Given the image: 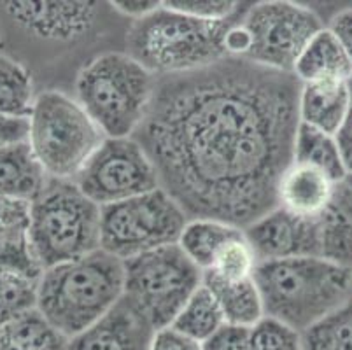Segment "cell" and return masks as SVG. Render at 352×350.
Here are the masks:
<instances>
[{
	"label": "cell",
	"mask_w": 352,
	"mask_h": 350,
	"mask_svg": "<svg viewBox=\"0 0 352 350\" xmlns=\"http://www.w3.org/2000/svg\"><path fill=\"white\" fill-rule=\"evenodd\" d=\"M293 163L319 170L333 184H342L349 177L337 137L303 123H300L294 137Z\"/></svg>",
	"instance_id": "obj_22"
},
{
	"label": "cell",
	"mask_w": 352,
	"mask_h": 350,
	"mask_svg": "<svg viewBox=\"0 0 352 350\" xmlns=\"http://www.w3.org/2000/svg\"><path fill=\"white\" fill-rule=\"evenodd\" d=\"M293 74L302 85L322 81L349 83L352 79V63L335 35L328 28H322L300 54Z\"/></svg>",
	"instance_id": "obj_19"
},
{
	"label": "cell",
	"mask_w": 352,
	"mask_h": 350,
	"mask_svg": "<svg viewBox=\"0 0 352 350\" xmlns=\"http://www.w3.org/2000/svg\"><path fill=\"white\" fill-rule=\"evenodd\" d=\"M155 335V326L123 294L97 322L70 340L69 350H151Z\"/></svg>",
	"instance_id": "obj_14"
},
{
	"label": "cell",
	"mask_w": 352,
	"mask_h": 350,
	"mask_svg": "<svg viewBox=\"0 0 352 350\" xmlns=\"http://www.w3.org/2000/svg\"><path fill=\"white\" fill-rule=\"evenodd\" d=\"M100 212L74 181L46 177L30 201V243L39 268L44 272L100 249Z\"/></svg>",
	"instance_id": "obj_5"
},
{
	"label": "cell",
	"mask_w": 352,
	"mask_h": 350,
	"mask_svg": "<svg viewBox=\"0 0 352 350\" xmlns=\"http://www.w3.org/2000/svg\"><path fill=\"white\" fill-rule=\"evenodd\" d=\"M240 25L249 39L242 60L286 74H293L300 54L324 28L312 9L286 0L251 4Z\"/></svg>",
	"instance_id": "obj_10"
},
{
	"label": "cell",
	"mask_w": 352,
	"mask_h": 350,
	"mask_svg": "<svg viewBox=\"0 0 352 350\" xmlns=\"http://www.w3.org/2000/svg\"><path fill=\"white\" fill-rule=\"evenodd\" d=\"M97 2H4L0 11L27 35L44 43H76L97 25Z\"/></svg>",
	"instance_id": "obj_12"
},
{
	"label": "cell",
	"mask_w": 352,
	"mask_h": 350,
	"mask_svg": "<svg viewBox=\"0 0 352 350\" xmlns=\"http://www.w3.org/2000/svg\"><path fill=\"white\" fill-rule=\"evenodd\" d=\"M46 182V173L28 142L0 146V198L32 201Z\"/></svg>",
	"instance_id": "obj_21"
},
{
	"label": "cell",
	"mask_w": 352,
	"mask_h": 350,
	"mask_svg": "<svg viewBox=\"0 0 352 350\" xmlns=\"http://www.w3.org/2000/svg\"><path fill=\"white\" fill-rule=\"evenodd\" d=\"M124 296L156 331L170 327L175 317L204 282V272L179 243L124 259Z\"/></svg>",
	"instance_id": "obj_8"
},
{
	"label": "cell",
	"mask_w": 352,
	"mask_h": 350,
	"mask_svg": "<svg viewBox=\"0 0 352 350\" xmlns=\"http://www.w3.org/2000/svg\"><path fill=\"white\" fill-rule=\"evenodd\" d=\"M74 182L100 207L162 188L151 158L133 137H107Z\"/></svg>",
	"instance_id": "obj_11"
},
{
	"label": "cell",
	"mask_w": 352,
	"mask_h": 350,
	"mask_svg": "<svg viewBox=\"0 0 352 350\" xmlns=\"http://www.w3.org/2000/svg\"><path fill=\"white\" fill-rule=\"evenodd\" d=\"M107 139L72 96L47 89L28 116V146L46 177L74 181Z\"/></svg>",
	"instance_id": "obj_7"
},
{
	"label": "cell",
	"mask_w": 352,
	"mask_h": 350,
	"mask_svg": "<svg viewBox=\"0 0 352 350\" xmlns=\"http://www.w3.org/2000/svg\"><path fill=\"white\" fill-rule=\"evenodd\" d=\"M335 186L324 173L291 163L277 189V207L302 217H318L328 205Z\"/></svg>",
	"instance_id": "obj_17"
},
{
	"label": "cell",
	"mask_w": 352,
	"mask_h": 350,
	"mask_svg": "<svg viewBox=\"0 0 352 350\" xmlns=\"http://www.w3.org/2000/svg\"><path fill=\"white\" fill-rule=\"evenodd\" d=\"M302 350H352V298L302 333Z\"/></svg>",
	"instance_id": "obj_27"
},
{
	"label": "cell",
	"mask_w": 352,
	"mask_h": 350,
	"mask_svg": "<svg viewBox=\"0 0 352 350\" xmlns=\"http://www.w3.org/2000/svg\"><path fill=\"white\" fill-rule=\"evenodd\" d=\"M328 30L335 35L352 63V9H344L329 19Z\"/></svg>",
	"instance_id": "obj_34"
},
{
	"label": "cell",
	"mask_w": 352,
	"mask_h": 350,
	"mask_svg": "<svg viewBox=\"0 0 352 350\" xmlns=\"http://www.w3.org/2000/svg\"><path fill=\"white\" fill-rule=\"evenodd\" d=\"M223 324H226V320L216 298L212 296V293L206 285L201 284L195 291L193 296L186 301V305L182 307L170 327H174L175 331L195 340V342L204 343Z\"/></svg>",
	"instance_id": "obj_25"
},
{
	"label": "cell",
	"mask_w": 352,
	"mask_h": 350,
	"mask_svg": "<svg viewBox=\"0 0 352 350\" xmlns=\"http://www.w3.org/2000/svg\"><path fill=\"white\" fill-rule=\"evenodd\" d=\"M201 284L216 298L228 324L252 327L265 317L261 294L252 277L232 282L223 281L210 272H204Z\"/></svg>",
	"instance_id": "obj_20"
},
{
	"label": "cell",
	"mask_w": 352,
	"mask_h": 350,
	"mask_svg": "<svg viewBox=\"0 0 352 350\" xmlns=\"http://www.w3.org/2000/svg\"><path fill=\"white\" fill-rule=\"evenodd\" d=\"M318 224L321 258L352 270V188L347 181L335 186Z\"/></svg>",
	"instance_id": "obj_16"
},
{
	"label": "cell",
	"mask_w": 352,
	"mask_h": 350,
	"mask_svg": "<svg viewBox=\"0 0 352 350\" xmlns=\"http://www.w3.org/2000/svg\"><path fill=\"white\" fill-rule=\"evenodd\" d=\"M156 77L130 54L95 56L76 79V100L109 139L133 137L151 104Z\"/></svg>",
	"instance_id": "obj_6"
},
{
	"label": "cell",
	"mask_w": 352,
	"mask_h": 350,
	"mask_svg": "<svg viewBox=\"0 0 352 350\" xmlns=\"http://www.w3.org/2000/svg\"><path fill=\"white\" fill-rule=\"evenodd\" d=\"M34 100V83L28 70L0 54V116L28 118Z\"/></svg>",
	"instance_id": "obj_26"
},
{
	"label": "cell",
	"mask_w": 352,
	"mask_h": 350,
	"mask_svg": "<svg viewBox=\"0 0 352 350\" xmlns=\"http://www.w3.org/2000/svg\"><path fill=\"white\" fill-rule=\"evenodd\" d=\"M248 8L228 19H197L165 8L132 21L126 32V54L155 77L207 69L228 58L226 35Z\"/></svg>",
	"instance_id": "obj_2"
},
{
	"label": "cell",
	"mask_w": 352,
	"mask_h": 350,
	"mask_svg": "<svg viewBox=\"0 0 352 350\" xmlns=\"http://www.w3.org/2000/svg\"><path fill=\"white\" fill-rule=\"evenodd\" d=\"M252 278L265 316L300 335L352 298V270L322 258L258 261Z\"/></svg>",
	"instance_id": "obj_3"
},
{
	"label": "cell",
	"mask_w": 352,
	"mask_h": 350,
	"mask_svg": "<svg viewBox=\"0 0 352 350\" xmlns=\"http://www.w3.org/2000/svg\"><path fill=\"white\" fill-rule=\"evenodd\" d=\"M258 265L254 250L249 245L245 233L236 239L230 240L223 249L217 252L210 272L223 281H244L254 275V268Z\"/></svg>",
	"instance_id": "obj_29"
},
{
	"label": "cell",
	"mask_w": 352,
	"mask_h": 350,
	"mask_svg": "<svg viewBox=\"0 0 352 350\" xmlns=\"http://www.w3.org/2000/svg\"><path fill=\"white\" fill-rule=\"evenodd\" d=\"M163 6L191 18L217 21V19L232 18L244 4L233 0H166Z\"/></svg>",
	"instance_id": "obj_31"
},
{
	"label": "cell",
	"mask_w": 352,
	"mask_h": 350,
	"mask_svg": "<svg viewBox=\"0 0 352 350\" xmlns=\"http://www.w3.org/2000/svg\"><path fill=\"white\" fill-rule=\"evenodd\" d=\"M151 350H204V347L201 343L175 331L174 327H165L156 331Z\"/></svg>",
	"instance_id": "obj_33"
},
{
	"label": "cell",
	"mask_w": 352,
	"mask_h": 350,
	"mask_svg": "<svg viewBox=\"0 0 352 350\" xmlns=\"http://www.w3.org/2000/svg\"><path fill=\"white\" fill-rule=\"evenodd\" d=\"M248 350H302V335L265 316L251 327Z\"/></svg>",
	"instance_id": "obj_30"
},
{
	"label": "cell",
	"mask_w": 352,
	"mask_h": 350,
	"mask_svg": "<svg viewBox=\"0 0 352 350\" xmlns=\"http://www.w3.org/2000/svg\"><path fill=\"white\" fill-rule=\"evenodd\" d=\"M347 184L352 188V175H349V177H347Z\"/></svg>",
	"instance_id": "obj_38"
},
{
	"label": "cell",
	"mask_w": 352,
	"mask_h": 350,
	"mask_svg": "<svg viewBox=\"0 0 352 350\" xmlns=\"http://www.w3.org/2000/svg\"><path fill=\"white\" fill-rule=\"evenodd\" d=\"M28 140V118L0 116V146L20 144Z\"/></svg>",
	"instance_id": "obj_35"
},
{
	"label": "cell",
	"mask_w": 352,
	"mask_h": 350,
	"mask_svg": "<svg viewBox=\"0 0 352 350\" xmlns=\"http://www.w3.org/2000/svg\"><path fill=\"white\" fill-rule=\"evenodd\" d=\"M302 83L240 58L156 77L133 139L190 219L245 230L277 207L293 163Z\"/></svg>",
	"instance_id": "obj_1"
},
{
	"label": "cell",
	"mask_w": 352,
	"mask_h": 350,
	"mask_svg": "<svg viewBox=\"0 0 352 350\" xmlns=\"http://www.w3.org/2000/svg\"><path fill=\"white\" fill-rule=\"evenodd\" d=\"M242 233L244 230L221 221L190 219L179 239V245L201 272H207L212 266L217 252Z\"/></svg>",
	"instance_id": "obj_24"
},
{
	"label": "cell",
	"mask_w": 352,
	"mask_h": 350,
	"mask_svg": "<svg viewBox=\"0 0 352 350\" xmlns=\"http://www.w3.org/2000/svg\"><path fill=\"white\" fill-rule=\"evenodd\" d=\"M0 272L41 277L30 243V201L0 198Z\"/></svg>",
	"instance_id": "obj_15"
},
{
	"label": "cell",
	"mask_w": 352,
	"mask_h": 350,
	"mask_svg": "<svg viewBox=\"0 0 352 350\" xmlns=\"http://www.w3.org/2000/svg\"><path fill=\"white\" fill-rule=\"evenodd\" d=\"M190 217L163 188L105 205L100 212V249L114 258L135 256L179 243Z\"/></svg>",
	"instance_id": "obj_9"
},
{
	"label": "cell",
	"mask_w": 352,
	"mask_h": 350,
	"mask_svg": "<svg viewBox=\"0 0 352 350\" xmlns=\"http://www.w3.org/2000/svg\"><path fill=\"white\" fill-rule=\"evenodd\" d=\"M244 233L258 261L321 258L318 217H302L275 207Z\"/></svg>",
	"instance_id": "obj_13"
},
{
	"label": "cell",
	"mask_w": 352,
	"mask_h": 350,
	"mask_svg": "<svg viewBox=\"0 0 352 350\" xmlns=\"http://www.w3.org/2000/svg\"><path fill=\"white\" fill-rule=\"evenodd\" d=\"M123 293V261L98 249L44 270L37 281L35 308L72 340L107 314Z\"/></svg>",
	"instance_id": "obj_4"
},
{
	"label": "cell",
	"mask_w": 352,
	"mask_h": 350,
	"mask_svg": "<svg viewBox=\"0 0 352 350\" xmlns=\"http://www.w3.org/2000/svg\"><path fill=\"white\" fill-rule=\"evenodd\" d=\"M111 6L118 12H121V14L128 16V18H132L135 21V19L153 14L156 9H160L162 2H156V0H149V2H146V0L144 2L142 0H135V2H132V0H121V2H113Z\"/></svg>",
	"instance_id": "obj_37"
},
{
	"label": "cell",
	"mask_w": 352,
	"mask_h": 350,
	"mask_svg": "<svg viewBox=\"0 0 352 350\" xmlns=\"http://www.w3.org/2000/svg\"><path fill=\"white\" fill-rule=\"evenodd\" d=\"M349 91H351V104H349L347 116H345L344 124H342L335 137H337L338 147H340L342 158H344L345 166H347L349 175H352V79L349 81Z\"/></svg>",
	"instance_id": "obj_36"
},
{
	"label": "cell",
	"mask_w": 352,
	"mask_h": 350,
	"mask_svg": "<svg viewBox=\"0 0 352 350\" xmlns=\"http://www.w3.org/2000/svg\"><path fill=\"white\" fill-rule=\"evenodd\" d=\"M37 281L0 272V329L37 307Z\"/></svg>",
	"instance_id": "obj_28"
},
{
	"label": "cell",
	"mask_w": 352,
	"mask_h": 350,
	"mask_svg": "<svg viewBox=\"0 0 352 350\" xmlns=\"http://www.w3.org/2000/svg\"><path fill=\"white\" fill-rule=\"evenodd\" d=\"M70 340L34 308L0 329V350H69Z\"/></svg>",
	"instance_id": "obj_23"
},
{
	"label": "cell",
	"mask_w": 352,
	"mask_h": 350,
	"mask_svg": "<svg viewBox=\"0 0 352 350\" xmlns=\"http://www.w3.org/2000/svg\"><path fill=\"white\" fill-rule=\"evenodd\" d=\"M251 327L223 324L210 338L201 343L204 350H248Z\"/></svg>",
	"instance_id": "obj_32"
},
{
	"label": "cell",
	"mask_w": 352,
	"mask_h": 350,
	"mask_svg": "<svg viewBox=\"0 0 352 350\" xmlns=\"http://www.w3.org/2000/svg\"><path fill=\"white\" fill-rule=\"evenodd\" d=\"M349 104H351L349 83H307L300 89V123L328 135H337L345 121Z\"/></svg>",
	"instance_id": "obj_18"
}]
</instances>
